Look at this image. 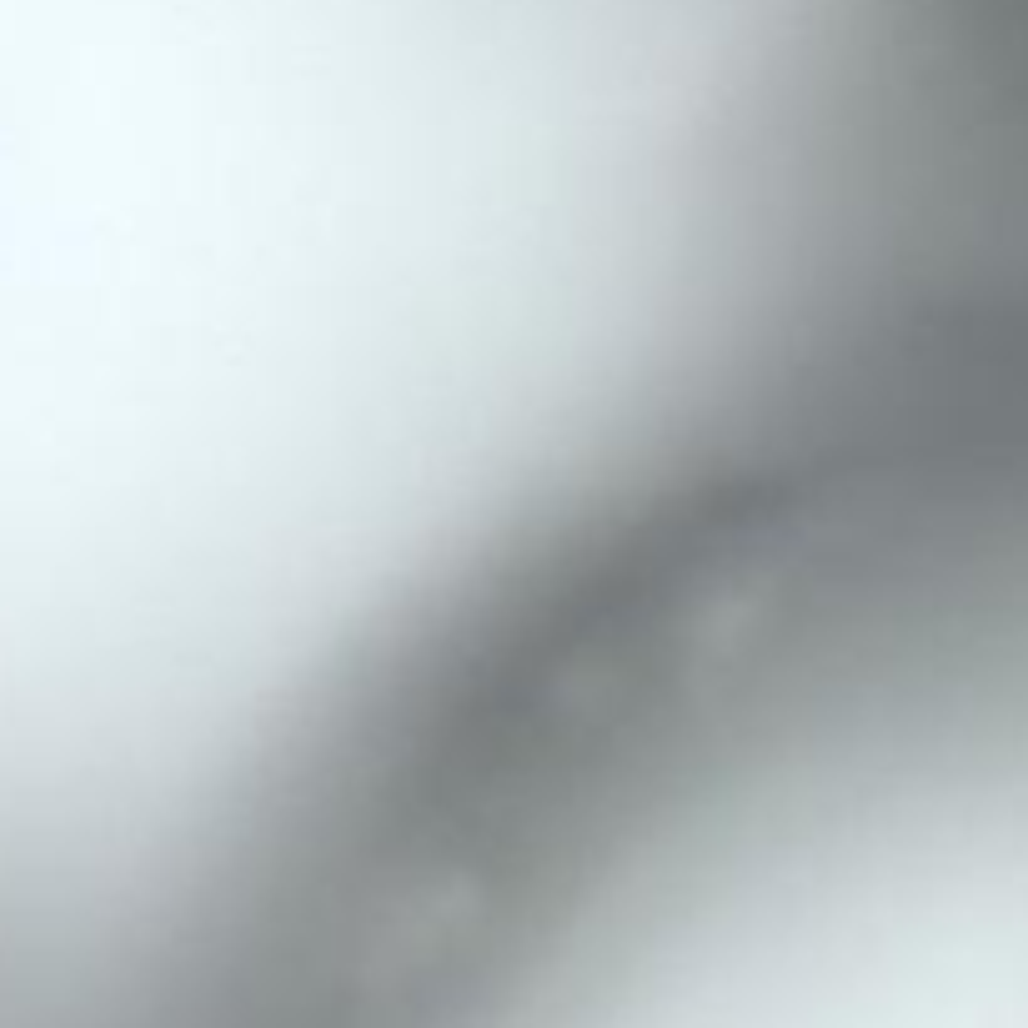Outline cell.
<instances>
[{
  "label": "cell",
  "mask_w": 1028,
  "mask_h": 1028,
  "mask_svg": "<svg viewBox=\"0 0 1028 1028\" xmlns=\"http://www.w3.org/2000/svg\"><path fill=\"white\" fill-rule=\"evenodd\" d=\"M0 276L231 432L432 502L487 146L276 0H0Z\"/></svg>",
  "instance_id": "cell-1"
}]
</instances>
